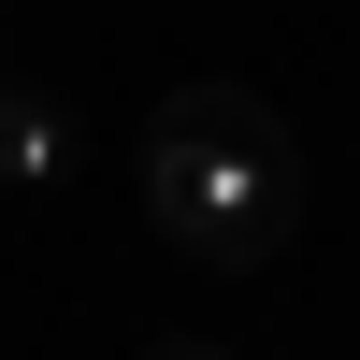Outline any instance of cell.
<instances>
[{"mask_svg":"<svg viewBox=\"0 0 360 360\" xmlns=\"http://www.w3.org/2000/svg\"><path fill=\"white\" fill-rule=\"evenodd\" d=\"M144 360H231V346H144Z\"/></svg>","mask_w":360,"mask_h":360,"instance_id":"3","label":"cell"},{"mask_svg":"<svg viewBox=\"0 0 360 360\" xmlns=\"http://www.w3.org/2000/svg\"><path fill=\"white\" fill-rule=\"evenodd\" d=\"M288 173H303L288 115L259 101V86H231V72L173 86V101L144 115V217H159V245H188V259H274Z\"/></svg>","mask_w":360,"mask_h":360,"instance_id":"1","label":"cell"},{"mask_svg":"<svg viewBox=\"0 0 360 360\" xmlns=\"http://www.w3.org/2000/svg\"><path fill=\"white\" fill-rule=\"evenodd\" d=\"M58 173H72V115L0 72V188H58Z\"/></svg>","mask_w":360,"mask_h":360,"instance_id":"2","label":"cell"}]
</instances>
